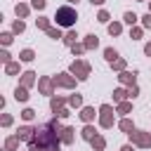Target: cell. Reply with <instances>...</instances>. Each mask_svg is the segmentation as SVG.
Here are the masks:
<instances>
[{"label": "cell", "mask_w": 151, "mask_h": 151, "mask_svg": "<svg viewBox=\"0 0 151 151\" xmlns=\"http://www.w3.org/2000/svg\"><path fill=\"white\" fill-rule=\"evenodd\" d=\"M130 111H132V104H130V101H120V104L116 106V113H120V116H127Z\"/></svg>", "instance_id": "ffe728a7"}, {"label": "cell", "mask_w": 151, "mask_h": 151, "mask_svg": "<svg viewBox=\"0 0 151 151\" xmlns=\"http://www.w3.org/2000/svg\"><path fill=\"white\" fill-rule=\"evenodd\" d=\"M118 127H120V130H123V132H127V134H130V132H132V130H134V123H132V120H130V118H123V120H120V123H118Z\"/></svg>", "instance_id": "44dd1931"}, {"label": "cell", "mask_w": 151, "mask_h": 151, "mask_svg": "<svg viewBox=\"0 0 151 151\" xmlns=\"http://www.w3.org/2000/svg\"><path fill=\"white\" fill-rule=\"evenodd\" d=\"M68 2H78V0H68Z\"/></svg>", "instance_id": "681fc988"}, {"label": "cell", "mask_w": 151, "mask_h": 151, "mask_svg": "<svg viewBox=\"0 0 151 151\" xmlns=\"http://www.w3.org/2000/svg\"><path fill=\"white\" fill-rule=\"evenodd\" d=\"M19 59H21V61H33V59H35V52H33V50H21V52H19Z\"/></svg>", "instance_id": "4316f807"}, {"label": "cell", "mask_w": 151, "mask_h": 151, "mask_svg": "<svg viewBox=\"0 0 151 151\" xmlns=\"http://www.w3.org/2000/svg\"><path fill=\"white\" fill-rule=\"evenodd\" d=\"M28 151H47V149H45L38 139H31V142H28Z\"/></svg>", "instance_id": "4dcf8cb0"}, {"label": "cell", "mask_w": 151, "mask_h": 151, "mask_svg": "<svg viewBox=\"0 0 151 151\" xmlns=\"http://www.w3.org/2000/svg\"><path fill=\"white\" fill-rule=\"evenodd\" d=\"M31 7L33 9H45L47 7V0H31Z\"/></svg>", "instance_id": "74e56055"}, {"label": "cell", "mask_w": 151, "mask_h": 151, "mask_svg": "<svg viewBox=\"0 0 151 151\" xmlns=\"http://www.w3.org/2000/svg\"><path fill=\"white\" fill-rule=\"evenodd\" d=\"M68 106L80 109V106H83V97H80V94H71V97H68Z\"/></svg>", "instance_id": "f1b7e54d"}, {"label": "cell", "mask_w": 151, "mask_h": 151, "mask_svg": "<svg viewBox=\"0 0 151 151\" xmlns=\"http://www.w3.org/2000/svg\"><path fill=\"white\" fill-rule=\"evenodd\" d=\"M35 26H38L40 31H47L52 24H50V19H47V17H38V19H35Z\"/></svg>", "instance_id": "d4e9b609"}, {"label": "cell", "mask_w": 151, "mask_h": 151, "mask_svg": "<svg viewBox=\"0 0 151 151\" xmlns=\"http://www.w3.org/2000/svg\"><path fill=\"white\" fill-rule=\"evenodd\" d=\"M12 40H14V35H12V33H0V42H2V45H9Z\"/></svg>", "instance_id": "f35d334b"}, {"label": "cell", "mask_w": 151, "mask_h": 151, "mask_svg": "<svg viewBox=\"0 0 151 151\" xmlns=\"http://www.w3.org/2000/svg\"><path fill=\"white\" fill-rule=\"evenodd\" d=\"M66 104H68L66 97H52V99H50V109H52V111H59V109L66 106Z\"/></svg>", "instance_id": "5bb4252c"}, {"label": "cell", "mask_w": 151, "mask_h": 151, "mask_svg": "<svg viewBox=\"0 0 151 151\" xmlns=\"http://www.w3.org/2000/svg\"><path fill=\"white\" fill-rule=\"evenodd\" d=\"M76 38H78V33H76V31H68L61 40H64V45H68V47H71V45H76Z\"/></svg>", "instance_id": "484cf974"}, {"label": "cell", "mask_w": 151, "mask_h": 151, "mask_svg": "<svg viewBox=\"0 0 151 151\" xmlns=\"http://www.w3.org/2000/svg\"><path fill=\"white\" fill-rule=\"evenodd\" d=\"M90 144H92V149H94V151H104V149H106V139H104L101 134H97Z\"/></svg>", "instance_id": "ac0fdd59"}, {"label": "cell", "mask_w": 151, "mask_h": 151, "mask_svg": "<svg viewBox=\"0 0 151 151\" xmlns=\"http://www.w3.org/2000/svg\"><path fill=\"white\" fill-rule=\"evenodd\" d=\"M14 12H17V17H19V19H26V17H28V12H31V7H28V5H24V2H17Z\"/></svg>", "instance_id": "2e32d148"}, {"label": "cell", "mask_w": 151, "mask_h": 151, "mask_svg": "<svg viewBox=\"0 0 151 151\" xmlns=\"http://www.w3.org/2000/svg\"><path fill=\"white\" fill-rule=\"evenodd\" d=\"M59 137H61V144H73V139H76V130H73V127H64Z\"/></svg>", "instance_id": "8fae6325"}, {"label": "cell", "mask_w": 151, "mask_h": 151, "mask_svg": "<svg viewBox=\"0 0 151 151\" xmlns=\"http://www.w3.org/2000/svg\"><path fill=\"white\" fill-rule=\"evenodd\" d=\"M5 73H7V76L19 73V61H9V64H5Z\"/></svg>", "instance_id": "83f0119b"}, {"label": "cell", "mask_w": 151, "mask_h": 151, "mask_svg": "<svg viewBox=\"0 0 151 151\" xmlns=\"http://www.w3.org/2000/svg\"><path fill=\"white\" fill-rule=\"evenodd\" d=\"M130 142L139 149H149L151 146V132H144V130H132L130 132Z\"/></svg>", "instance_id": "277c9868"}, {"label": "cell", "mask_w": 151, "mask_h": 151, "mask_svg": "<svg viewBox=\"0 0 151 151\" xmlns=\"http://www.w3.org/2000/svg\"><path fill=\"white\" fill-rule=\"evenodd\" d=\"M125 97H127V90H123V87H116L113 90V101H125Z\"/></svg>", "instance_id": "cb8c5ba5"}, {"label": "cell", "mask_w": 151, "mask_h": 151, "mask_svg": "<svg viewBox=\"0 0 151 151\" xmlns=\"http://www.w3.org/2000/svg\"><path fill=\"white\" fill-rule=\"evenodd\" d=\"M78 80H87L90 78V73H92V66L87 64V61H83V59H76L73 64H71V68H68Z\"/></svg>", "instance_id": "7a4b0ae2"}, {"label": "cell", "mask_w": 151, "mask_h": 151, "mask_svg": "<svg viewBox=\"0 0 151 151\" xmlns=\"http://www.w3.org/2000/svg\"><path fill=\"white\" fill-rule=\"evenodd\" d=\"M113 106L111 104H101L99 106V125L104 127V130H109V127H113Z\"/></svg>", "instance_id": "3957f363"}, {"label": "cell", "mask_w": 151, "mask_h": 151, "mask_svg": "<svg viewBox=\"0 0 151 151\" xmlns=\"http://www.w3.org/2000/svg\"><path fill=\"white\" fill-rule=\"evenodd\" d=\"M80 137H83V139H87V142H92V139L97 137V130H94L90 123H85V127L80 130Z\"/></svg>", "instance_id": "7c38bea8"}, {"label": "cell", "mask_w": 151, "mask_h": 151, "mask_svg": "<svg viewBox=\"0 0 151 151\" xmlns=\"http://www.w3.org/2000/svg\"><path fill=\"white\" fill-rule=\"evenodd\" d=\"M132 146H134V144H125V146H123L120 151H132Z\"/></svg>", "instance_id": "bcb514c9"}, {"label": "cell", "mask_w": 151, "mask_h": 151, "mask_svg": "<svg viewBox=\"0 0 151 151\" xmlns=\"http://www.w3.org/2000/svg\"><path fill=\"white\" fill-rule=\"evenodd\" d=\"M35 83H38V78H35V73H33V71L21 73V85H24V87H33Z\"/></svg>", "instance_id": "9c48e42d"}, {"label": "cell", "mask_w": 151, "mask_h": 151, "mask_svg": "<svg viewBox=\"0 0 151 151\" xmlns=\"http://www.w3.org/2000/svg\"><path fill=\"white\" fill-rule=\"evenodd\" d=\"M139 2H144V0H139Z\"/></svg>", "instance_id": "816d5d0a"}, {"label": "cell", "mask_w": 151, "mask_h": 151, "mask_svg": "<svg viewBox=\"0 0 151 151\" xmlns=\"http://www.w3.org/2000/svg\"><path fill=\"white\" fill-rule=\"evenodd\" d=\"M90 2H92V5H104L106 0H90Z\"/></svg>", "instance_id": "c3c4849f"}, {"label": "cell", "mask_w": 151, "mask_h": 151, "mask_svg": "<svg viewBox=\"0 0 151 151\" xmlns=\"http://www.w3.org/2000/svg\"><path fill=\"white\" fill-rule=\"evenodd\" d=\"M19 142H21V139H19V134L7 137V139H5V151H17V149H19Z\"/></svg>", "instance_id": "4fadbf2b"}, {"label": "cell", "mask_w": 151, "mask_h": 151, "mask_svg": "<svg viewBox=\"0 0 151 151\" xmlns=\"http://www.w3.org/2000/svg\"><path fill=\"white\" fill-rule=\"evenodd\" d=\"M0 123H2V127H9V125H12V116H9V113H2Z\"/></svg>", "instance_id": "b9f144b4"}, {"label": "cell", "mask_w": 151, "mask_h": 151, "mask_svg": "<svg viewBox=\"0 0 151 151\" xmlns=\"http://www.w3.org/2000/svg\"><path fill=\"white\" fill-rule=\"evenodd\" d=\"M142 33H144V31H142L139 26H132V28H130V38H132V40H139Z\"/></svg>", "instance_id": "836d02e7"}, {"label": "cell", "mask_w": 151, "mask_h": 151, "mask_svg": "<svg viewBox=\"0 0 151 151\" xmlns=\"http://www.w3.org/2000/svg\"><path fill=\"white\" fill-rule=\"evenodd\" d=\"M21 118L28 123V120H33V118H35V111H33V109H24V111H21Z\"/></svg>", "instance_id": "e575fe53"}, {"label": "cell", "mask_w": 151, "mask_h": 151, "mask_svg": "<svg viewBox=\"0 0 151 151\" xmlns=\"http://www.w3.org/2000/svg\"><path fill=\"white\" fill-rule=\"evenodd\" d=\"M111 66H113L116 71H125V66H127V64H125V59H120V57H118V59H116Z\"/></svg>", "instance_id": "8d00e7d4"}, {"label": "cell", "mask_w": 151, "mask_h": 151, "mask_svg": "<svg viewBox=\"0 0 151 151\" xmlns=\"http://www.w3.org/2000/svg\"><path fill=\"white\" fill-rule=\"evenodd\" d=\"M94 116H97V113H94L92 106H83V109H80V120H83V123H92Z\"/></svg>", "instance_id": "30bf717a"}, {"label": "cell", "mask_w": 151, "mask_h": 151, "mask_svg": "<svg viewBox=\"0 0 151 151\" xmlns=\"http://www.w3.org/2000/svg\"><path fill=\"white\" fill-rule=\"evenodd\" d=\"M47 151H59V144H54V146H47Z\"/></svg>", "instance_id": "7dc6e473"}, {"label": "cell", "mask_w": 151, "mask_h": 151, "mask_svg": "<svg viewBox=\"0 0 151 151\" xmlns=\"http://www.w3.org/2000/svg\"><path fill=\"white\" fill-rule=\"evenodd\" d=\"M71 50H73V57H76V54H83V52H87L85 42H76V45H71Z\"/></svg>", "instance_id": "1f68e13d"}, {"label": "cell", "mask_w": 151, "mask_h": 151, "mask_svg": "<svg viewBox=\"0 0 151 151\" xmlns=\"http://www.w3.org/2000/svg\"><path fill=\"white\" fill-rule=\"evenodd\" d=\"M144 54H146V57H151V42H149V45L144 47Z\"/></svg>", "instance_id": "f6af8a7d"}, {"label": "cell", "mask_w": 151, "mask_h": 151, "mask_svg": "<svg viewBox=\"0 0 151 151\" xmlns=\"http://www.w3.org/2000/svg\"><path fill=\"white\" fill-rule=\"evenodd\" d=\"M54 113H57V118H68V116H71V111H68L66 106H61V109H59V111H54Z\"/></svg>", "instance_id": "60d3db41"}, {"label": "cell", "mask_w": 151, "mask_h": 151, "mask_svg": "<svg viewBox=\"0 0 151 151\" xmlns=\"http://www.w3.org/2000/svg\"><path fill=\"white\" fill-rule=\"evenodd\" d=\"M104 59H106L109 64H113V61L118 59V52H116L113 47H106V50H104Z\"/></svg>", "instance_id": "603a6c76"}, {"label": "cell", "mask_w": 151, "mask_h": 151, "mask_svg": "<svg viewBox=\"0 0 151 151\" xmlns=\"http://www.w3.org/2000/svg\"><path fill=\"white\" fill-rule=\"evenodd\" d=\"M106 28H109V35H120L123 33V24L120 21H111Z\"/></svg>", "instance_id": "d6986e66"}, {"label": "cell", "mask_w": 151, "mask_h": 151, "mask_svg": "<svg viewBox=\"0 0 151 151\" xmlns=\"http://www.w3.org/2000/svg\"><path fill=\"white\" fill-rule=\"evenodd\" d=\"M12 31H14V33H24V31H26V24H24L21 19H17L14 26H12Z\"/></svg>", "instance_id": "d6a6232c"}, {"label": "cell", "mask_w": 151, "mask_h": 151, "mask_svg": "<svg viewBox=\"0 0 151 151\" xmlns=\"http://www.w3.org/2000/svg\"><path fill=\"white\" fill-rule=\"evenodd\" d=\"M54 78H47V76H42V78H38V90L42 92V94H54Z\"/></svg>", "instance_id": "8992f818"}, {"label": "cell", "mask_w": 151, "mask_h": 151, "mask_svg": "<svg viewBox=\"0 0 151 151\" xmlns=\"http://www.w3.org/2000/svg\"><path fill=\"white\" fill-rule=\"evenodd\" d=\"M76 80H78V78H76L71 71H68V73H57V76H54V85H57V87H66V90L76 87Z\"/></svg>", "instance_id": "5b68a950"}, {"label": "cell", "mask_w": 151, "mask_h": 151, "mask_svg": "<svg viewBox=\"0 0 151 151\" xmlns=\"http://www.w3.org/2000/svg\"><path fill=\"white\" fill-rule=\"evenodd\" d=\"M85 47H87V50H97V47H99V38H97L94 33L85 35Z\"/></svg>", "instance_id": "e0dca14e"}, {"label": "cell", "mask_w": 151, "mask_h": 151, "mask_svg": "<svg viewBox=\"0 0 151 151\" xmlns=\"http://www.w3.org/2000/svg\"><path fill=\"white\" fill-rule=\"evenodd\" d=\"M45 33H47L52 40H57V38H64V35H61V26H50Z\"/></svg>", "instance_id": "7402d4cb"}, {"label": "cell", "mask_w": 151, "mask_h": 151, "mask_svg": "<svg viewBox=\"0 0 151 151\" xmlns=\"http://www.w3.org/2000/svg\"><path fill=\"white\" fill-rule=\"evenodd\" d=\"M137 94H139V87H137V85H130V87H127V97H130V99H134Z\"/></svg>", "instance_id": "ab89813d"}, {"label": "cell", "mask_w": 151, "mask_h": 151, "mask_svg": "<svg viewBox=\"0 0 151 151\" xmlns=\"http://www.w3.org/2000/svg\"><path fill=\"white\" fill-rule=\"evenodd\" d=\"M142 26H144V28H151V12H146V14L142 17Z\"/></svg>", "instance_id": "7bdbcfd3"}, {"label": "cell", "mask_w": 151, "mask_h": 151, "mask_svg": "<svg viewBox=\"0 0 151 151\" xmlns=\"http://www.w3.org/2000/svg\"><path fill=\"white\" fill-rule=\"evenodd\" d=\"M109 19H111V17H109V12H106V9H99V14H97V21H101V24H109Z\"/></svg>", "instance_id": "d590c367"}, {"label": "cell", "mask_w": 151, "mask_h": 151, "mask_svg": "<svg viewBox=\"0 0 151 151\" xmlns=\"http://www.w3.org/2000/svg\"><path fill=\"white\" fill-rule=\"evenodd\" d=\"M137 19H139V17H137L134 12H125V14H123V21H125V24H130V26H134V24H137Z\"/></svg>", "instance_id": "f546056e"}, {"label": "cell", "mask_w": 151, "mask_h": 151, "mask_svg": "<svg viewBox=\"0 0 151 151\" xmlns=\"http://www.w3.org/2000/svg\"><path fill=\"white\" fill-rule=\"evenodd\" d=\"M0 61H2V64H9V61H12V59H9V52H7V50H2V52H0Z\"/></svg>", "instance_id": "ee69618b"}, {"label": "cell", "mask_w": 151, "mask_h": 151, "mask_svg": "<svg viewBox=\"0 0 151 151\" xmlns=\"http://www.w3.org/2000/svg\"><path fill=\"white\" fill-rule=\"evenodd\" d=\"M118 80L123 83V85H137V73H130V71H120L118 73Z\"/></svg>", "instance_id": "ba28073f"}, {"label": "cell", "mask_w": 151, "mask_h": 151, "mask_svg": "<svg viewBox=\"0 0 151 151\" xmlns=\"http://www.w3.org/2000/svg\"><path fill=\"white\" fill-rule=\"evenodd\" d=\"M76 19H78V14H76V9H73L71 5H64V7H59V9L54 12V24H57V26L68 28V26L76 24Z\"/></svg>", "instance_id": "6da1fadb"}, {"label": "cell", "mask_w": 151, "mask_h": 151, "mask_svg": "<svg viewBox=\"0 0 151 151\" xmlns=\"http://www.w3.org/2000/svg\"><path fill=\"white\" fill-rule=\"evenodd\" d=\"M14 99H17V101H28V87L19 85V87L14 90Z\"/></svg>", "instance_id": "9a60e30c"}, {"label": "cell", "mask_w": 151, "mask_h": 151, "mask_svg": "<svg viewBox=\"0 0 151 151\" xmlns=\"http://www.w3.org/2000/svg\"><path fill=\"white\" fill-rule=\"evenodd\" d=\"M17 134H19V139H21V142H31V139L35 137V127H31V125H21Z\"/></svg>", "instance_id": "52a82bcc"}, {"label": "cell", "mask_w": 151, "mask_h": 151, "mask_svg": "<svg viewBox=\"0 0 151 151\" xmlns=\"http://www.w3.org/2000/svg\"><path fill=\"white\" fill-rule=\"evenodd\" d=\"M149 12H151V2H149Z\"/></svg>", "instance_id": "f907efd6"}]
</instances>
